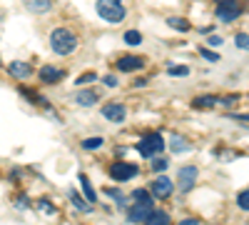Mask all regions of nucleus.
<instances>
[{
	"instance_id": "4468645a",
	"label": "nucleus",
	"mask_w": 249,
	"mask_h": 225,
	"mask_svg": "<svg viewBox=\"0 0 249 225\" xmlns=\"http://www.w3.org/2000/svg\"><path fill=\"white\" fill-rule=\"evenodd\" d=\"M197 110H210V108H214V105H219V98L217 95H202V98H197L195 103H192Z\"/></svg>"
},
{
	"instance_id": "2f4dec72",
	"label": "nucleus",
	"mask_w": 249,
	"mask_h": 225,
	"mask_svg": "<svg viewBox=\"0 0 249 225\" xmlns=\"http://www.w3.org/2000/svg\"><path fill=\"white\" fill-rule=\"evenodd\" d=\"M179 225H197V220H184V223H179Z\"/></svg>"
},
{
	"instance_id": "2eb2a0df",
	"label": "nucleus",
	"mask_w": 249,
	"mask_h": 225,
	"mask_svg": "<svg viewBox=\"0 0 249 225\" xmlns=\"http://www.w3.org/2000/svg\"><path fill=\"white\" fill-rule=\"evenodd\" d=\"M25 8L30 13H48L53 8V0H25Z\"/></svg>"
},
{
	"instance_id": "b1692460",
	"label": "nucleus",
	"mask_w": 249,
	"mask_h": 225,
	"mask_svg": "<svg viewBox=\"0 0 249 225\" xmlns=\"http://www.w3.org/2000/svg\"><path fill=\"white\" fill-rule=\"evenodd\" d=\"M237 205H239L242 210H249V190H244V193L237 195Z\"/></svg>"
},
{
	"instance_id": "423d86ee",
	"label": "nucleus",
	"mask_w": 249,
	"mask_h": 225,
	"mask_svg": "<svg viewBox=\"0 0 249 225\" xmlns=\"http://www.w3.org/2000/svg\"><path fill=\"white\" fill-rule=\"evenodd\" d=\"M195 180H197V168L195 165L179 168V190L182 193H190L195 188Z\"/></svg>"
},
{
	"instance_id": "39448f33",
	"label": "nucleus",
	"mask_w": 249,
	"mask_h": 225,
	"mask_svg": "<svg viewBox=\"0 0 249 225\" xmlns=\"http://www.w3.org/2000/svg\"><path fill=\"white\" fill-rule=\"evenodd\" d=\"M155 208H152V200H135V205L127 210V218L132 220V223H144L150 218V213H152Z\"/></svg>"
},
{
	"instance_id": "ddd939ff",
	"label": "nucleus",
	"mask_w": 249,
	"mask_h": 225,
	"mask_svg": "<svg viewBox=\"0 0 249 225\" xmlns=\"http://www.w3.org/2000/svg\"><path fill=\"white\" fill-rule=\"evenodd\" d=\"M10 75L13 78H18V80H25V78H30L33 75V68L28 65V63H18V60H15V63H10Z\"/></svg>"
},
{
	"instance_id": "473e14b6",
	"label": "nucleus",
	"mask_w": 249,
	"mask_h": 225,
	"mask_svg": "<svg viewBox=\"0 0 249 225\" xmlns=\"http://www.w3.org/2000/svg\"><path fill=\"white\" fill-rule=\"evenodd\" d=\"M219 3H230V0H219Z\"/></svg>"
},
{
	"instance_id": "6ab92c4d",
	"label": "nucleus",
	"mask_w": 249,
	"mask_h": 225,
	"mask_svg": "<svg viewBox=\"0 0 249 225\" xmlns=\"http://www.w3.org/2000/svg\"><path fill=\"white\" fill-rule=\"evenodd\" d=\"M167 23H170L175 30H179V33H187V30H190V23H187L184 18H170Z\"/></svg>"
},
{
	"instance_id": "dca6fc26",
	"label": "nucleus",
	"mask_w": 249,
	"mask_h": 225,
	"mask_svg": "<svg viewBox=\"0 0 249 225\" xmlns=\"http://www.w3.org/2000/svg\"><path fill=\"white\" fill-rule=\"evenodd\" d=\"M142 225H170V215L164 213V210H152L150 218L144 220Z\"/></svg>"
},
{
	"instance_id": "412c9836",
	"label": "nucleus",
	"mask_w": 249,
	"mask_h": 225,
	"mask_svg": "<svg viewBox=\"0 0 249 225\" xmlns=\"http://www.w3.org/2000/svg\"><path fill=\"white\" fill-rule=\"evenodd\" d=\"M124 43H127V45H140L142 43V35L137 30H127V33H124Z\"/></svg>"
},
{
	"instance_id": "4be33fe9",
	"label": "nucleus",
	"mask_w": 249,
	"mask_h": 225,
	"mask_svg": "<svg viewBox=\"0 0 249 225\" xmlns=\"http://www.w3.org/2000/svg\"><path fill=\"white\" fill-rule=\"evenodd\" d=\"M70 198H72V203L77 205V210H82V213H90V210H92V208H90V203H85L77 193H70Z\"/></svg>"
},
{
	"instance_id": "c85d7f7f",
	"label": "nucleus",
	"mask_w": 249,
	"mask_h": 225,
	"mask_svg": "<svg viewBox=\"0 0 249 225\" xmlns=\"http://www.w3.org/2000/svg\"><path fill=\"white\" fill-rule=\"evenodd\" d=\"M102 83L110 85V88H115V85H117V78H115V75H105V78H102Z\"/></svg>"
},
{
	"instance_id": "7ed1b4c3",
	"label": "nucleus",
	"mask_w": 249,
	"mask_h": 225,
	"mask_svg": "<svg viewBox=\"0 0 249 225\" xmlns=\"http://www.w3.org/2000/svg\"><path fill=\"white\" fill-rule=\"evenodd\" d=\"M162 148H164V140H162L160 133H150V135H144V138L137 143V153H140L142 158H152V155H157Z\"/></svg>"
},
{
	"instance_id": "5701e85b",
	"label": "nucleus",
	"mask_w": 249,
	"mask_h": 225,
	"mask_svg": "<svg viewBox=\"0 0 249 225\" xmlns=\"http://www.w3.org/2000/svg\"><path fill=\"white\" fill-rule=\"evenodd\" d=\"M234 45L242 48V50H249V35H247V33H239V35L234 38Z\"/></svg>"
},
{
	"instance_id": "f257e3e1",
	"label": "nucleus",
	"mask_w": 249,
	"mask_h": 225,
	"mask_svg": "<svg viewBox=\"0 0 249 225\" xmlns=\"http://www.w3.org/2000/svg\"><path fill=\"white\" fill-rule=\"evenodd\" d=\"M50 48H53L57 55H70V53L77 48V38H75L68 28H55L53 35H50Z\"/></svg>"
},
{
	"instance_id": "9b49d317",
	"label": "nucleus",
	"mask_w": 249,
	"mask_h": 225,
	"mask_svg": "<svg viewBox=\"0 0 249 225\" xmlns=\"http://www.w3.org/2000/svg\"><path fill=\"white\" fill-rule=\"evenodd\" d=\"M62 73L60 68H55V65H45V68H40V80L43 83H57V80H62Z\"/></svg>"
},
{
	"instance_id": "393cba45",
	"label": "nucleus",
	"mask_w": 249,
	"mask_h": 225,
	"mask_svg": "<svg viewBox=\"0 0 249 225\" xmlns=\"http://www.w3.org/2000/svg\"><path fill=\"white\" fill-rule=\"evenodd\" d=\"M167 73L170 75H187V73H190V68H187V65H170Z\"/></svg>"
},
{
	"instance_id": "a878e982",
	"label": "nucleus",
	"mask_w": 249,
	"mask_h": 225,
	"mask_svg": "<svg viewBox=\"0 0 249 225\" xmlns=\"http://www.w3.org/2000/svg\"><path fill=\"white\" fill-rule=\"evenodd\" d=\"M92 80H97V75L95 73H85V75L77 78V85H88V83H92Z\"/></svg>"
},
{
	"instance_id": "f8f14e48",
	"label": "nucleus",
	"mask_w": 249,
	"mask_h": 225,
	"mask_svg": "<svg viewBox=\"0 0 249 225\" xmlns=\"http://www.w3.org/2000/svg\"><path fill=\"white\" fill-rule=\"evenodd\" d=\"M75 100H77L82 108H90V105H95L97 100H100V93H97V90H80V93L75 95Z\"/></svg>"
},
{
	"instance_id": "0eeeda50",
	"label": "nucleus",
	"mask_w": 249,
	"mask_h": 225,
	"mask_svg": "<svg viewBox=\"0 0 249 225\" xmlns=\"http://www.w3.org/2000/svg\"><path fill=\"white\" fill-rule=\"evenodd\" d=\"M150 190H152L155 198H170V195H172V180L164 178V175H160L157 180L150 183Z\"/></svg>"
},
{
	"instance_id": "f03ea898",
	"label": "nucleus",
	"mask_w": 249,
	"mask_h": 225,
	"mask_svg": "<svg viewBox=\"0 0 249 225\" xmlns=\"http://www.w3.org/2000/svg\"><path fill=\"white\" fill-rule=\"evenodd\" d=\"M97 13H100V18H105L107 23H120V20H124V15H127V10L122 8L120 0H97Z\"/></svg>"
},
{
	"instance_id": "c756f323",
	"label": "nucleus",
	"mask_w": 249,
	"mask_h": 225,
	"mask_svg": "<svg viewBox=\"0 0 249 225\" xmlns=\"http://www.w3.org/2000/svg\"><path fill=\"white\" fill-rule=\"evenodd\" d=\"M40 208H43V210H45V213H50V215H53V213H55V208H53V205H50V203H48V200H43V203H40Z\"/></svg>"
},
{
	"instance_id": "cd10ccee",
	"label": "nucleus",
	"mask_w": 249,
	"mask_h": 225,
	"mask_svg": "<svg viewBox=\"0 0 249 225\" xmlns=\"http://www.w3.org/2000/svg\"><path fill=\"white\" fill-rule=\"evenodd\" d=\"M199 53H202V58H207V60H212V63H217V60H219V55H217V53H212V50H207V48H199Z\"/></svg>"
},
{
	"instance_id": "a211bd4d",
	"label": "nucleus",
	"mask_w": 249,
	"mask_h": 225,
	"mask_svg": "<svg viewBox=\"0 0 249 225\" xmlns=\"http://www.w3.org/2000/svg\"><path fill=\"white\" fill-rule=\"evenodd\" d=\"M80 183H82V190H85L88 200H90V203H95V200H97V195H95V190H92V185H90L88 175H80Z\"/></svg>"
},
{
	"instance_id": "1a4fd4ad",
	"label": "nucleus",
	"mask_w": 249,
	"mask_h": 225,
	"mask_svg": "<svg viewBox=\"0 0 249 225\" xmlns=\"http://www.w3.org/2000/svg\"><path fill=\"white\" fill-rule=\"evenodd\" d=\"M102 115H105L107 120H112V123H122L124 118H127V108H124L122 103H107L105 108H102Z\"/></svg>"
},
{
	"instance_id": "bb28decb",
	"label": "nucleus",
	"mask_w": 249,
	"mask_h": 225,
	"mask_svg": "<svg viewBox=\"0 0 249 225\" xmlns=\"http://www.w3.org/2000/svg\"><path fill=\"white\" fill-rule=\"evenodd\" d=\"M152 170H155V173H164V170H167V160H164V158L155 160V163H152Z\"/></svg>"
},
{
	"instance_id": "9d476101",
	"label": "nucleus",
	"mask_w": 249,
	"mask_h": 225,
	"mask_svg": "<svg viewBox=\"0 0 249 225\" xmlns=\"http://www.w3.org/2000/svg\"><path fill=\"white\" fill-rule=\"evenodd\" d=\"M144 65V60L142 58H137V55H122L120 60H117V68L122 70V73H132V70H140Z\"/></svg>"
},
{
	"instance_id": "aec40b11",
	"label": "nucleus",
	"mask_w": 249,
	"mask_h": 225,
	"mask_svg": "<svg viewBox=\"0 0 249 225\" xmlns=\"http://www.w3.org/2000/svg\"><path fill=\"white\" fill-rule=\"evenodd\" d=\"M80 148H85V150H97V148H102V138H88V140H82Z\"/></svg>"
},
{
	"instance_id": "7c9ffc66",
	"label": "nucleus",
	"mask_w": 249,
	"mask_h": 225,
	"mask_svg": "<svg viewBox=\"0 0 249 225\" xmlns=\"http://www.w3.org/2000/svg\"><path fill=\"white\" fill-rule=\"evenodd\" d=\"M210 45H214V48L222 45V38H219V35H210Z\"/></svg>"
},
{
	"instance_id": "6e6552de",
	"label": "nucleus",
	"mask_w": 249,
	"mask_h": 225,
	"mask_svg": "<svg viewBox=\"0 0 249 225\" xmlns=\"http://www.w3.org/2000/svg\"><path fill=\"white\" fill-rule=\"evenodd\" d=\"M239 13H242V8H237L234 0H230V3H219V8H217V18L224 20V23H232L234 18H239Z\"/></svg>"
},
{
	"instance_id": "f3484780",
	"label": "nucleus",
	"mask_w": 249,
	"mask_h": 225,
	"mask_svg": "<svg viewBox=\"0 0 249 225\" xmlns=\"http://www.w3.org/2000/svg\"><path fill=\"white\" fill-rule=\"evenodd\" d=\"M170 150L172 153H187V150H190V143H187V138H179V135H175L172 140H170Z\"/></svg>"
},
{
	"instance_id": "20e7f679",
	"label": "nucleus",
	"mask_w": 249,
	"mask_h": 225,
	"mask_svg": "<svg viewBox=\"0 0 249 225\" xmlns=\"http://www.w3.org/2000/svg\"><path fill=\"white\" fill-rule=\"evenodd\" d=\"M137 173H140V168L132 165V163H112V165H110V175H112L115 180H120V183L132 180Z\"/></svg>"
}]
</instances>
